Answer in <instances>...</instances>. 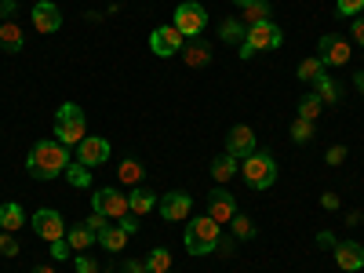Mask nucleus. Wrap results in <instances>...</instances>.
<instances>
[{"label": "nucleus", "mask_w": 364, "mask_h": 273, "mask_svg": "<svg viewBox=\"0 0 364 273\" xmlns=\"http://www.w3.org/2000/svg\"><path fill=\"white\" fill-rule=\"evenodd\" d=\"M66 168H70V146H63L58 139H41L26 154V171L33 178H41V182H51L58 175H66Z\"/></svg>", "instance_id": "nucleus-1"}, {"label": "nucleus", "mask_w": 364, "mask_h": 273, "mask_svg": "<svg viewBox=\"0 0 364 273\" xmlns=\"http://www.w3.org/2000/svg\"><path fill=\"white\" fill-rule=\"evenodd\" d=\"M223 237V226L211 219V215H200V219H190L186 223V237H182V245H186L190 255H211Z\"/></svg>", "instance_id": "nucleus-2"}, {"label": "nucleus", "mask_w": 364, "mask_h": 273, "mask_svg": "<svg viewBox=\"0 0 364 273\" xmlns=\"http://www.w3.org/2000/svg\"><path fill=\"white\" fill-rule=\"evenodd\" d=\"M55 139L63 146H80L87 139V117L77 102H63L55 113Z\"/></svg>", "instance_id": "nucleus-3"}, {"label": "nucleus", "mask_w": 364, "mask_h": 273, "mask_svg": "<svg viewBox=\"0 0 364 273\" xmlns=\"http://www.w3.org/2000/svg\"><path fill=\"white\" fill-rule=\"evenodd\" d=\"M240 175H245V182L252 190H269L273 182H277V161H273L269 154H262V149H255L252 157L240 161Z\"/></svg>", "instance_id": "nucleus-4"}, {"label": "nucleus", "mask_w": 364, "mask_h": 273, "mask_svg": "<svg viewBox=\"0 0 364 273\" xmlns=\"http://www.w3.org/2000/svg\"><path fill=\"white\" fill-rule=\"evenodd\" d=\"M171 26L178 29L182 37H200V29L208 26V11H204V4H193V0H186V4H178V8H175Z\"/></svg>", "instance_id": "nucleus-5"}, {"label": "nucleus", "mask_w": 364, "mask_h": 273, "mask_svg": "<svg viewBox=\"0 0 364 273\" xmlns=\"http://www.w3.org/2000/svg\"><path fill=\"white\" fill-rule=\"evenodd\" d=\"M91 211H99V215L106 219H124L128 215V197L120 193L117 186H106V190H95V197H91Z\"/></svg>", "instance_id": "nucleus-6"}, {"label": "nucleus", "mask_w": 364, "mask_h": 273, "mask_svg": "<svg viewBox=\"0 0 364 273\" xmlns=\"http://www.w3.org/2000/svg\"><path fill=\"white\" fill-rule=\"evenodd\" d=\"M245 44L259 55V51H277L284 44V33L277 29V22H259V26H248L245 33Z\"/></svg>", "instance_id": "nucleus-7"}, {"label": "nucleus", "mask_w": 364, "mask_h": 273, "mask_svg": "<svg viewBox=\"0 0 364 273\" xmlns=\"http://www.w3.org/2000/svg\"><path fill=\"white\" fill-rule=\"evenodd\" d=\"M350 55H353L350 41H343V37H336V33H324V37L317 41V58H321L324 66H346Z\"/></svg>", "instance_id": "nucleus-8"}, {"label": "nucleus", "mask_w": 364, "mask_h": 273, "mask_svg": "<svg viewBox=\"0 0 364 273\" xmlns=\"http://www.w3.org/2000/svg\"><path fill=\"white\" fill-rule=\"evenodd\" d=\"M157 211H161V219L168 223H182V219H190V211H193V197L190 193H182V190H171L157 200Z\"/></svg>", "instance_id": "nucleus-9"}, {"label": "nucleus", "mask_w": 364, "mask_h": 273, "mask_svg": "<svg viewBox=\"0 0 364 273\" xmlns=\"http://www.w3.org/2000/svg\"><path fill=\"white\" fill-rule=\"evenodd\" d=\"M149 51H154L157 58H171L182 51V33L175 26H157L154 33H149Z\"/></svg>", "instance_id": "nucleus-10"}, {"label": "nucleus", "mask_w": 364, "mask_h": 273, "mask_svg": "<svg viewBox=\"0 0 364 273\" xmlns=\"http://www.w3.org/2000/svg\"><path fill=\"white\" fill-rule=\"evenodd\" d=\"M33 230H37V237L41 240H63L66 237V223H63V215H58L55 208H41L37 215H33Z\"/></svg>", "instance_id": "nucleus-11"}, {"label": "nucleus", "mask_w": 364, "mask_h": 273, "mask_svg": "<svg viewBox=\"0 0 364 273\" xmlns=\"http://www.w3.org/2000/svg\"><path fill=\"white\" fill-rule=\"evenodd\" d=\"M226 154L237 157V161L252 157V154H255V132H252L248 124H233V128L226 132Z\"/></svg>", "instance_id": "nucleus-12"}, {"label": "nucleus", "mask_w": 364, "mask_h": 273, "mask_svg": "<svg viewBox=\"0 0 364 273\" xmlns=\"http://www.w3.org/2000/svg\"><path fill=\"white\" fill-rule=\"evenodd\" d=\"M208 215L215 219L219 226H226L233 215H237V197L230 193V190H223V186H215L208 193Z\"/></svg>", "instance_id": "nucleus-13"}, {"label": "nucleus", "mask_w": 364, "mask_h": 273, "mask_svg": "<svg viewBox=\"0 0 364 273\" xmlns=\"http://www.w3.org/2000/svg\"><path fill=\"white\" fill-rule=\"evenodd\" d=\"M77 161H80L84 168H99V164H106V161H109V142L99 139V135H87V139L77 146Z\"/></svg>", "instance_id": "nucleus-14"}, {"label": "nucleus", "mask_w": 364, "mask_h": 273, "mask_svg": "<svg viewBox=\"0 0 364 273\" xmlns=\"http://www.w3.org/2000/svg\"><path fill=\"white\" fill-rule=\"evenodd\" d=\"M29 22L37 26V33H58V29H63V11H58L55 4H48V0H37Z\"/></svg>", "instance_id": "nucleus-15"}, {"label": "nucleus", "mask_w": 364, "mask_h": 273, "mask_svg": "<svg viewBox=\"0 0 364 273\" xmlns=\"http://www.w3.org/2000/svg\"><path fill=\"white\" fill-rule=\"evenodd\" d=\"M331 252H336V266H339V269H346V273L364 269V248L357 245V240H339Z\"/></svg>", "instance_id": "nucleus-16"}, {"label": "nucleus", "mask_w": 364, "mask_h": 273, "mask_svg": "<svg viewBox=\"0 0 364 273\" xmlns=\"http://www.w3.org/2000/svg\"><path fill=\"white\" fill-rule=\"evenodd\" d=\"M161 197H154V190H146V186H135L128 193V208H132V215H149V211L157 208Z\"/></svg>", "instance_id": "nucleus-17"}, {"label": "nucleus", "mask_w": 364, "mask_h": 273, "mask_svg": "<svg viewBox=\"0 0 364 273\" xmlns=\"http://www.w3.org/2000/svg\"><path fill=\"white\" fill-rule=\"evenodd\" d=\"M22 226H26V208H22V204H15V200L0 204V230L15 233V230H22Z\"/></svg>", "instance_id": "nucleus-18"}, {"label": "nucleus", "mask_w": 364, "mask_h": 273, "mask_svg": "<svg viewBox=\"0 0 364 273\" xmlns=\"http://www.w3.org/2000/svg\"><path fill=\"white\" fill-rule=\"evenodd\" d=\"M182 63H186V66H193V70L208 66V63H211V48H208L204 41H197V37H193V44H186V48H182Z\"/></svg>", "instance_id": "nucleus-19"}, {"label": "nucleus", "mask_w": 364, "mask_h": 273, "mask_svg": "<svg viewBox=\"0 0 364 273\" xmlns=\"http://www.w3.org/2000/svg\"><path fill=\"white\" fill-rule=\"evenodd\" d=\"M0 44H4V51H8V55L22 51V44H26L22 26H18V22H0Z\"/></svg>", "instance_id": "nucleus-20"}, {"label": "nucleus", "mask_w": 364, "mask_h": 273, "mask_svg": "<svg viewBox=\"0 0 364 273\" xmlns=\"http://www.w3.org/2000/svg\"><path fill=\"white\" fill-rule=\"evenodd\" d=\"M245 33H248V26L240 22V18H223V22H219V37H223V44L240 48V44H245Z\"/></svg>", "instance_id": "nucleus-21"}, {"label": "nucleus", "mask_w": 364, "mask_h": 273, "mask_svg": "<svg viewBox=\"0 0 364 273\" xmlns=\"http://www.w3.org/2000/svg\"><path fill=\"white\" fill-rule=\"evenodd\" d=\"M324 73H328V66L321 63L317 55H310V58H302V63H299V70H295V77H299L302 84H317V80H321Z\"/></svg>", "instance_id": "nucleus-22"}, {"label": "nucleus", "mask_w": 364, "mask_h": 273, "mask_svg": "<svg viewBox=\"0 0 364 273\" xmlns=\"http://www.w3.org/2000/svg\"><path fill=\"white\" fill-rule=\"evenodd\" d=\"M245 11V26H259V22H273V8H269V0H252L248 8H240Z\"/></svg>", "instance_id": "nucleus-23"}, {"label": "nucleus", "mask_w": 364, "mask_h": 273, "mask_svg": "<svg viewBox=\"0 0 364 273\" xmlns=\"http://www.w3.org/2000/svg\"><path fill=\"white\" fill-rule=\"evenodd\" d=\"M66 240H70V248H73V252H87V248L95 245L99 237H95V233H91V230L80 223V226H70V230H66Z\"/></svg>", "instance_id": "nucleus-24"}, {"label": "nucleus", "mask_w": 364, "mask_h": 273, "mask_svg": "<svg viewBox=\"0 0 364 273\" xmlns=\"http://www.w3.org/2000/svg\"><path fill=\"white\" fill-rule=\"evenodd\" d=\"M237 168H240V161L230 157V154H223V157L211 161V178H215V182H230L237 175Z\"/></svg>", "instance_id": "nucleus-25"}, {"label": "nucleus", "mask_w": 364, "mask_h": 273, "mask_svg": "<svg viewBox=\"0 0 364 273\" xmlns=\"http://www.w3.org/2000/svg\"><path fill=\"white\" fill-rule=\"evenodd\" d=\"M142 175H146V168H142L135 157L120 161V168H117V178L124 182V186H139V182H142Z\"/></svg>", "instance_id": "nucleus-26"}, {"label": "nucleus", "mask_w": 364, "mask_h": 273, "mask_svg": "<svg viewBox=\"0 0 364 273\" xmlns=\"http://www.w3.org/2000/svg\"><path fill=\"white\" fill-rule=\"evenodd\" d=\"M99 245H102L106 252H124V245H128V233L120 230V226H106V230L99 233Z\"/></svg>", "instance_id": "nucleus-27"}, {"label": "nucleus", "mask_w": 364, "mask_h": 273, "mask_svg": "<svg viewBox=\"0 0 364 273\" xmlns=\"http://www.w3.org/2000/svg\"><path fill=\"white\" fill-rule=\"evenodd\" d=\"M142 266H146V273H171V252L168 248H154Z\"/></svg>", "instance_id": "nucleus-28"}, {"label": "nucleus", "mask_w": 364, "mask_h": 273, "mask_svg": "<svg viewBox=\"0 0 364 273\" xmlns=\"http://www.w3.org/2000/svg\"><path fill=\"white\" fill-rule=\"evenodd\" d=\"M314 87H317V95L324 99V106H336V102L343 99V91H339V84H336V80H331L328 73H324V77H321V80H317Z\"/></svg>", "instance_id": "nucleus-29"}, {"label": "nucleus", "mask_w": 364, "mask_h": 273, "mask_svg": "<svg viewBox=\"0 0 364 273\" xmlns=\"http://www.w3.org/2000/svg\"><path fill=\"white\" fill-rule=\"evenodd\" d=\"M66 182H70V186H77V190L91 186V168H84L80 161H70V168H66Z\"/></svg>", "instance_id": "nucleus-30"}, {"label": "nucleus", "mask_w": 364, "mask_h": 273, "mask_svg": "<svg viewBox=\"0 0 364 273\" xmlns=\"http://www.w3.org/2000/svg\"><path fill=\"white\" fill-rule=\"evenodd\" d=\"M230 233H233L237 240H252V237H255V223H252L248 215H240V211H237V215L230 219Z\"/></svg>", "instance_id": "nucleus-31"}, {"label": "nucleus", "mask_w": 364, "mask_h": 273, "mask_svg": "<svg viewBox=\"0 0 364 273\" xmlns=\"http://www.w3.org/2000/svg\"><path fill=\"white\" fill-rule=\"evenodd\" d=\"M321 113H324V99L317 95V91H314V95H306V99L299 102V117H302V120H317Z\"/></svg>", "instance_id": "nucleus-32"}, {"label": "nucleus", "mask_w": 364, "mask_h": 273, "mask_svg": "<svg viewBox=\"0 0 364 273\" xmlns=\"http://www.w3.org/2000/svg\"><path fill=\"white\" fill-rule=\"evenodd\" d=\"M291 139H295V142H310V139H314V120L295 117V120H291Z\"/></svg>", "instance_id": "nucleus-33"}, {"label": "nucleus", "mask_w": 364, "mask_h": 273, "mask_svg": "<svg viewBox=\"0 0 364 273\" xmlns=\"http://www.w3.org/2000/svg\"><path fill=\"white\" fill-rule=\"evenodd\" d=\"M336 11L346 15V18H357L364 11V0H336Z\"/></svg>", "instance_id": "nucleus-34"}, {"label": "nucleus", "mask_w": 364, "mask_h": 273, "mask_svg": "<svg viewBox=\"0 0 364 273\" xmlns=\"http://www.w3.org/2000/svg\"><path fill=\"white\" fill-rule=\"evenodd\" d=\"M0 255H8V259L18 255V240H15L8 230H0Z\"/></svg>", "instance_id": "nucleus-35"}, {"label": "nucleus", "mask_w": 364, "mask_h": 273, "mask_svg": "<svg viewBox=\"0 0 364 273\" xmlns=\"http://www.w3.org/2000/svg\"><path fill=\"white\" fill-rule=\"evenodd\" d=\"M84 226H87L91 233L99 237V233H102V230L109 226V219H106V215H99V211H91V215H87V223H84Z\"/></svg>", "instance_id": "nucleus-36"}, {"label": "nucleus", "mask_w": 364, "mask_h": 273, "mask_svg": "<svg viewBox=\"0 0 364 273\" xmlns=\"http://www.w3.org/2000/svg\"><path fill=\"white\" fill-rule=\"evenodd\" d=\"M70 240L63 237V240H51V259H58V262H63V259H70Z\"/></svg>", "instance_id": "nucleus-37"}, {"label": "nucleus", "mask_w": 364, "mask_h": 273, "mask_svg": "<svg viewBox=\"0 0 364 273\" xmlns=\"http://www.w3.org/2000/svg\"><path fill=\"white\" fill-rule=\"evenodd\" d=\"M233 248H237V237H219V245H215V252H219L223 259H230V255H233Z\"/></svg>", "instance_id": "nucleus-38"}, {"label": "nucleus", "mask_w": 364, "mask_h": 273, "mask_svg": "<svg viewBox=\"0 0 364 273\" xmlns=\"http://www.w3.org/2000/svg\"><path fill=\"white\" fill-rule=\"evenodd\" d=\"M324 161H328V164H343V161H346V146H331L328 154H324Z\"/></svg>", "instance_id": "nucleus-39"}, {"label": "nucleus", "mask_w": 364, "mask_h": 273, "mask_svg": "<svg viewBox=\"0 0 364 273\" xmlns=\"http://www.w3.org/2000/svg\"><path fill=\"white\" fill-rule=\"evenodd\" d=\"M15 11H18V0H0V18H4V22H11Z\"/></svg>", "instance_id": "nucleus-40"}, {"label": "nucleus", "mask_w": 364, "mask_h": 273, "mask_svg": "<svg viewBox=\"0 0 364 273\" xmlns=\"http://www.w3.org/2000/svg\"><path fill=\"white\" fill-rule=\"evenodd\" d=\"M350 33H353V41H357V44L364 48V15H357V18H353V26H350Z\"/></svg>", "instance_id": "nucleus-41"}, {"label": "nucleus", "mask_w": 364, "mask_h": 273, "mask_svg": "<svg viewBox=\"0 0 364 273\" xmlns=\"http://www.w3.org/2000/svg\"><path fill=\"white\" fill-rule=\"evenodd\" d=\"M321 208H324V211H336V208H339V193H331V190L321 193Z\"/></svg>", "instance_id": "nucleus-42"}, {"label": "nucleus", "mask_w": 364, "mask_h": 273, "mask_svg": "<svg viewBox=\"0 0 364 273\" xmlns=\"http://www.w3.org/2000/svg\"><path fill=\"white\" fill-rule=\"evenodd\" d=\"M120 230H124L128 237H132V233H139V219L132 215V211H128V215H124V219H120Z\"/></svg>", "instance_id": "nucleus-43"}, {"label": "nucleus", "mask_w": 364, "mask_h": 273, "mask_svg": "<svg viewBox=\"0 0 364 273\" xmlns=\"http://www.w3.org/2000/svg\"><path fill=\"white\" fill-rule=\"evenodd\" d=\"M77 273H95V262H91L87 255H77Z\"/></svg>", "instance_id": "nucleus-44"}, {"label": "nucleus", "mask_w": 364, "mask_h": 273, "mask_svg": "<svg viewBox=\"0 0 364 273\" xmlns=\"http://www.w3.org/2000/svg\"><path fill=\"white\" fill-rule=\"evenodd\" d=\"M336 245H339V240L331 233H317V248H336Z\"/></svg>", "instance_id": "nucleus-45"}, {"label": "nucleus", "mask_w": 364, "mask_h": 273, "mask_svg": "<svg viewBox=\"0 0 364 273\" xmlns=\"http://www.w3.org/2000/svg\"><path fill=\"white\" fill-rule=\"evenodd\" d=\"M124 273H146V266H142V262H132V259H128V262H124Z\"/></svg>", "instance_id": "nucleus-46"}, {"label": "nucleus", "mask_w": 364, "mask_h": 273, "mask_svg": "<svg viewBox=\"0 0 364 273\" xmlns=\"http://www.w3.org/2000/svg\"><path fill=\"white\" fill-rule=\"evenodd\" d=\"M29 273H55V269H51L48 262H37V266H33V269H29Z\"/></svg>", "instance_id": "nucleus-47"}, {"label": "nucleus", "mask_w": 364, "mask_h": 273, "mask_svg": "<svg viewBox=\"0 0 364 273\" xmlns=\"http://www.w3.org/2000/svg\"><path fill=\"white\" fill-rule=\"evenodd\" d=\"M353 80H357V87H360V91H364V70H360V73H357V77H353Z\"/></svg>", "instance_id": "nucleus-48"}, {"label": "nucleus", "mask_w": 364, "mask_h": 273, "mask_svg": "<svg viewBox=\"0 0 364 273\" xmlns=\"http://www.w3.org/2000/svg\"><path fill=\"white\" fill-rule=\"evenodd\" d=\"M233 4H237V8H248V4H252V0H233Z\"/></svg>", "instance_id": "nucleus-49"}]
</instances>
